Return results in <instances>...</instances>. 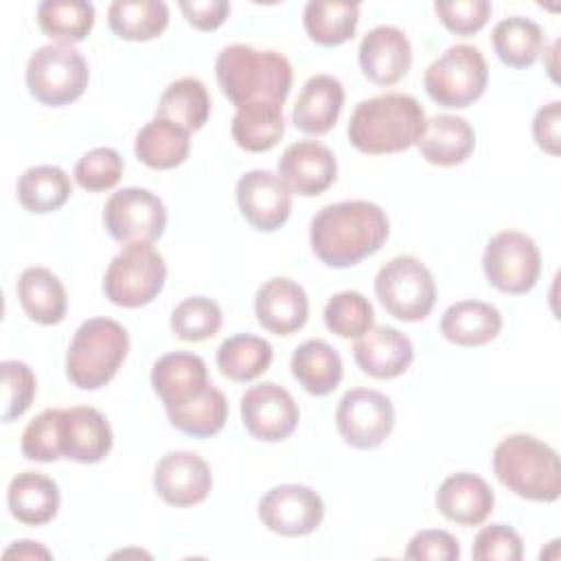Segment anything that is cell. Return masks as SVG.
<instances>
[{
	"label": "cell",
	"mask_w": 561,
	"mask_h": 561,
	"mask_svg": "<svg viewBox=\"0 0 561 561\" xmlns=\"http://www.w3.org/2000/svg\"><path fill=\"white\" fill-rule=\"evenodd\" d=\"M386 213L364 199L337 202L320 208L311 219L313 254L329 267H351L375 254L388 239Z\"/></svg>",
	"instance_id": "6da1fadb"
},
{
	"label": "cell",
	"mask_w": 561,
	"mask_h": 561,
	"mask_svg": "<svg viewBox=\"0 0 561 561\" xmlns=\"http://www.w3.org/2000/svg\"><path fill=\"white\" fill-rule=\"evenodd\" d=\"M423 127L425 112L414 96L386 92L357 103L346 134L357 151L383 156L399 153L416 145Z\"/></svg>",
	"instance_id": "7a4b0ae2"
},
{
	"label": "cell",
	"mask_w": 561,
	"mask_h": 561,
	"mask_svg": "<svg viewBox=\"0 0 561 561\" xmlns=\"http://www.w3.org/2000/svg\"><path fill=\"white\" fill-rule=\"evenodd\" d=\"M215 75L221 92L237 105L252 101L285 103L294 70L285 55L276 50H259L248 44H230L221 48L215 61Z\"/></svg>",
	"instance_id": "3957f363"
},
{
	"label": "cell",
	"mask_w": 561,
	"mask_h": 561,
	"mask_svg": "<svg viewBox=\"0 0 561 561\" xmlns=\"http://www.w3.org/2000/svg\"><path fill=\"white\" fill-rule=\"evenodd\" d=\"M497 480L530 502H554L561 495V460L543 440L530 434H511L493 451Z\"/></svg>",
	"instance_id": "277c9868"
},
{
	"label": "cell",
	"mask_w": 561,
	"mask_h": 561,
	"mask_svg": "<svg viewBox=\"0 0 561 561\" xmlns=\"http://www.w3.org/2000/svg\"><path fill=\"white\" fill-rule=\"evenodd\" d=\"M129 351V335L112 318H90L77 331L66 353V375L81 390H99L118 373Z\"/></svg>",
	"instance_id": "5b68a950"
},
{
	"label": "cell",
	"mask_w": 561,
	"mask_h": 561,
	"mask_svg": "<svg viewBox=\"0 0 561 561\" xmlns=\"http://www.w3.org/2000/svg\"><path fill=\"white\" fill-rule=\"evenodd\" d=\"M167 265L151 243L125 245L107 265L103 291L110 302L136 309L149 305L164 287Z\"/></svg>",
	"instance_id": "8992f818"
},
{
	"label": "cell",
	"mask_w": 561,
	"mask_h": 561,
	"mask_svg": "<svg viewBox=\"0 0 561 561\" xmlns=\"http://www.w3.org/2000/svg\"><path fill=\"white\" fill-rule=\"evenodd\" d=\"M90 70L79 50L68 44L39 46L26 64V85L33 99L61 107L77 101L88 88Z\"/></svg>",
	"instance_id": "52a82bcc"
},
{
	"label": "cell",
	"mask_w": 561,
	"mask_h": 561,
	"mask_svg": "<svg viewBox=\"0 0 561 561\" xmlns=\"http://www.w3.org/2000/svg\"><path fill=\"white\" fill-rule=\"evenodd\" d=\"M489 81L484 55L469 44L449 46L425 70L423 85L430 99L443 107H467L478 101Z\"/></svg>",
	"instance_id": "ba28073f"
},
{
	"label": "cell",
	"mask_w": 561,
	"mask_h": 561,
	"mask_svg": "<svg viewBox=\"0 0 561 561\" xmlns=\"http://www.w3.org/2000/svg\"><path fill=\"white\" fill-rule=\"evenodd\" d=\"M375 294L392 318L416 322L427 318L434 309L436 283L432 272L416 256L401 254L377 272Z\"/></svg>",
	"instance_id": "9c48e42d"
},
{
	"label": "cell",
	"mask_w": 561,
	"mask_h": 561,
	"mask_svg": "<svg viewBox=\"0 0 561 561\" xmlns=\"http://www.w3.org/2000/svg\"><path fill=\"white\" fill-rule=\"evenodd\" d=\"M482 270L491 287L502 294H526L530 291L541 272V254L535 241L517 230H504L489 239Z\"/></svg>",
	"instance_id": "30bf717a"
},
{
	"label": "cell",
	"mask_w": 561,
	"mask_h": 561,
	"mask_svg": "<svg viewBox=\"0 0 561 561\" xmlns=\"http://www.w3.org/2000/svg\"><path fill=\"white\" fill-rule=\"evenodd\" d=\"M103 224L110 237L123 245L151 243L167 228V208L151 191L127 186L107 199Z\"/></svg>",
	"instance_id": "8fae6325"
},
{
	"label": "cell",
	"mask_w": 561,
	"mask_h": 561,
	"mask_svg": "<svg viewBox=\"0 0 561 561\" xmlns=\"http://www.w3.org/2000/svg\"><path fill=\"white\" fill-rule=\"evenodd\" d=\"M335 425L346 445L355 449L379 447L394 427L392 401L370 388L344 392L335 410Z\"/></svg>",
	"instance_id": "7c38bea8"
},
{
	"label": "cell",
	"mask_w": 561,
	"mask_h": 561,
	"mask_svg": "<svg viewBox=\"0 0 561 561\" xmlns=\"http://www.w3.org/2000/svg\"><path fill=\"white\" fill-rule=\"evenodd\" d=\"M298 403L274 381H263L241 397V421L250 436L265 443H278L298 427Z\"/></svg>",
	"instance_id": "4fadbf2b"
},
{
	"label": "cell",
	"mask_w": 561,
	"mask_h": 561,
	"mask_svg": "<svg viewBox=\"0 0 561 561\" xmlns=\"http://www.w3.org/2000/svg\"><path fill=\"white\" fill-rule=\"evenodd\" d=\"M324 517L322 497L302 484H278L259 502V519L265 528L283 537L313 533Z\"/></svg>",
	"instance_id": "5bb4252c"
},
{
	"label": "cell",
	"mask_w": 561,
	"mask_h": 561,
	"mask_svg": "<svg viewBox=\"0 0 561 561\" xmlns=\"http://www.w3.org/2000/svg\"><path fill=\"white\" fill-rule=\"evenodd\" d=\"M237 204L252 228L274 232L289 219L291 191L272 171L254 169L239 178Z\"/></svg>",
	"instance_id": "9a60e30c"
},
{
	"label": "cell",
	"mask_w": 561,
	"mask_h": 561,
	"mask_svg": "<svg viewBox=\"0 0 561 561\" xmlns=\"http://www.w3.org/2000/svg\"><path fill=\"white\" fill-rule=\"evenodd\" d=\"M156 493L171 506H195L204 502L213 489L208 462L193 451H169L153 471Z\"/></svg>",
	"instance_id": "2e32d148"
},
{
	"label": "cell",
	"mask_w": 561,
	"mask_h": 561,
	"mask_svg": "<svg viewBox=\"0 0 561 561\" xmlns=\"http://www.w3.org/2000/svg\"><path fill=\"white\" fill-rule=\"evenodd\" d=\"M337 173L333 151L318 140L291 142L278 158V178L291 193L316 197L324 193Z\"/></svg>",
	"instance_id": "e0dca14e"
},
{
	"label": "cell",
	"mask_w": 561,
	"mask_h": 561,
	"mask_svg": "<svg viewBox=\"0 0 561 561\" xmlns=\"http://www.w3.org/2000/svg\"><path fill=\"white\" fill-rule=\"evenodd\" d=\"M359 66L368 81L392 85L401 81L412 66V46L405 33L397 26H375L359 44Z\"/></svg>",
	"instance_id": "ac0fdd59"
},
{
	"label": "cell",
	"mask_w": 561,
	"mask_h": 561,
	"mask_svg": "<svg viewBox=\"0 0 561 561\" xmlns=\"http://www.w3.org/2000/svg\"><path fill=\"white\" fill-rule=\"evenodd\" d=\"M61 458L92 465L103 460L112 449V427L107 419L90 405L61 410L59 421Z\"/></svg>",
	"instance_id": "d6986e66"
},
{
	"label": "cell",
	"mask_w": 561,
	"mask_h": 561,
	"mask_svg": "<svg viewBox=\"0 0 561 561\" xmlns=\"http://www.w3.org/2000/svg\"><path fill=\"white\" fill-rule=\"evenodd\" d=\"M353 357L366 375L375 379H394L410 368L414 346L399 329L379 324L357 337L353 344Z\"/></svg>",
	"instance_id": "ffe728a7"
},
{
	"label": "cell",
	"mask_w": 561,
	"mask_h": 561,
	"mask_svg": "<svg viewBox=\"0 0 561 561\" xmlns=\"http://www.w3.org/2000/svg\"><path fill=\"white\" fill-rule=\"evenodd\" d=\"M254 313L265 331L274 335H291L307 322L309 298L298 283L276 276L259 287Z\"/></svg>",
	"instance_id": "44dd1931"
},
{
	"label": "cell",
	"mask_w": 561,
	"mask_h": 561,
	"mask_svg": "<svg viewBox=\"0 0 561 561\" xmlns=\"http://www.w3.org/2000/svg\"><path fill=\"white\" fill-rule=\"evenodd\" d=\"M495 504V495L486 480L476 473L458 471L443 480L436 491V506L443 517L458 526L482 524Z\"/></svg>",
	"instance_id": "7402d4cb"
},
{
	"label": "cell",
	"mask_w": 561,
	"mask_h": 561,
	"mask_svg": "<svg viewBox=\"0 0 561 561\" xmlns=\"http://www.w3.org/2000/svg\"><path fill=\"white\" fill-rule=\"evenodd\" d=\"M342 105L344 88L340 79L331 75H316L302 85L291 112V123L305 134L322 136L337 123Z\"/></svg>",
	"instance_id": "603a6c76"
},
{
	"label": "cell",
	"mask_w": 561,
	"mask_h": 561,
	"mask_svg": "<svg viewBox=\"0 0 561 561\" xmlns=\"http://www.w3.org/2000/svg\"><path fill=\"white\" fill-rule=\"evenodd\" d=\"M151 386L164 410L175 408L208 386V370L199 355L193 353H169L162 355L151 368Z\"/></svg>",
	"instance_id": "cb8c5ba5"
},
{
	"label": "cell",
	"mask_w": 561,
	"mask_h": 561,
	"mask_svg": "<svg viewBox=\"0 0 561 561\" xmlns=\"http://www.w3.org/2000/svg\"><path fill=\"white\" fill-rule=\"evenodd\" d=\"M416 147L430 164L456 167L471 156L476 147V134L465 118L436 114L425 121Z\"/></svg>",
	"instance_id": "d4e9b609"
},
{
	"label": "cell",
	"mask_w": 561,
	"mask_h": 561,
	"mask_svg": "<svg viewBox=\"0 0 561 561\" xmlns=\"http://www.w3.org/2000/svg\"><path fill=\"white\" fill-rule=\"evenodd\" d=\"M502 331L500 311L482 300H460L445 309L440 333L458 346H482L495 340Z\"/></svg>",
	"instance_id": "484cf974"
},
{
	"label": "cell",
	"mask_w": 561,
	"mask_h": 561,
	"mask_svg": "<svg viewBox=\"0 0 561 561\" xmlns=\"http://www.w3.org/2000/svg\"><path fill=\"white\" fill-rule=\"evenodd\" d=\"M7 504L20 524L42 526L57 515L59 489L44 473L22 471L9 482Z\"/></svg>",
	"instance_id": "4316f807"
},
{
	"label": "cell",
	"mask_w": 561,
	"mask_h": 561,
	"mask_svg": "<svg viewBox=\"0 0 561 561\" xmlns=\"http://www.w3.org/2000/svg\"><path fill=\"white\" fill-rule=\"evenodd\" d=\"M234 142L252 153L270 151L285 131L283 105L272 101H252L237 107L230 125Z\"/></svg>",
	"instance_id": "83f0119b"
},
{
	"label": "cell",
	"mask_w": 561,
	"mask_h": 561,
	"mask_svg": "<svg viewBox=\"0 0 561 561\" xmlns=\"http://www.w3.org/2000/svg\"><path fill=\"white\" fill-rule=\"evenodd\" d=\"M291 375L309 394L324 397L342 381V357L324 340H307L291 355Z\"/></svg>",
	"instance_id": "f1b7e54d"
},
{
	"label": "cell",
	"mask_w": 561,
	"mask_h": 561,
	"mask_svg": "<svg viewBox=\"0 0 561 561\" xmlns=\"http://www.w3.org/2000/svg\"><path fill=\"white\" fill-rule=\"evenodd\" d=\"M188 134L191 131H186L178 123L156 116L136 134V142H134L136 158L149 169H158V171L173 169L182 164L188 156V149H191Z\"/></svg>",
	"instance_id": "f546056e"
},
{
	"label": "cell",
	"mask_w": 561,
	"mask_h": 561,
	"mask_svg": "<svg viewBox=\"0 0 561 561\" xmlns=\"http://www.w3.org/2000/svg\"><path fill=\"white\" fill-rule=\"evenodd\" d=\"M18 298L24 313L37 324H57L68 309L61 280L46 267H26L20 274Z\"/></svg>",
	"instance_id": "4dcf8cb0"
},
{
	"label": "cell",
	"mask_w": 561,
	"mask_h": 561,
	"mask_svg": "<svg viewBox=\"0 0 561 561\" xmlns=\"http://www.w3.org/2000/svg\"><path fill=\"white\" fill-rule=\"evenodd\" d=\"M491 42L500 61L511 68L533 66L546 46L541 26L522 15L500 20L491 33Z\"/></svg>",
	"instance_id": "1f68e13d"
},
{
	"label": "cell",
	"mask_w": 561,
	"mask_h": 561,
	"mask_svg": "<svg viewBox=\"0 0 561 561\" xmlns=\"http://www.w3.org/2000/svg\"><path fill=\"white\" fill-rule=\"evenodd\" d=\"M167 414L175 430L195 438H208L221 432V427L226 425L228 401L219 388L208 383L193 399L169 408Z\"/></svg>",
	"instance_id": "d6a6232c"
},
{
	"label": "cell",
	"mask_w": 561,
	"mask_h": 561,
	"mask_svg": "<svg viewBox=\"0 0 561 561\" xmlns=\"http://www.w3.org/2000/svg\"><path fill=\"white\" fill-rule=\"evenodd\" d=\"M107 22L121 39L147 42L169 26V7L162 0H116L107 9Z\"/></svg>",
	"instance_id": "836d02e7"
},
{
	"label": "cell",
	"mask_w": 561,
	"mask_h": 561,
	"mask_svg": "<svg viewBox=\"0 0 561 561\" xmlns=\"http://www.w3.org/2000/svg\"><path fill=\"white\" fill-rule=\"evenodd\" d=\"M156 116L173 121L186 131L202 129L210 116V96L206 85L195 77H182L169 83L158 101Z\"/></svg>",
	"instance_id": "e575fe53"
},
{
	"label": "cell",
	"mask_w": 561,
	"mask_h": 561,
	"mask_svg": "<svg viewBox=\"0 0 561 561\" xmlns=\"http://www.w3.org/2000/svg\"><path fill=\"white\" fill-rule=\"evenodd\" d=\"M272 344L252 333H239L221 342L217 348V366L232 381H252L272 364Z\"/></svg>",
	"instance_id": "d590c367"
},
{
	"label": "cell",
	"mask_w": 561,
	"mask_h": 561,
	"mask_svg": "<svg viewBox=\"0 0 561 561\" xmlns=\"http://www.w3.org/2000/svg\"><path fill=\"white\" fill-rule=\"evenodd\" d=\"M70 193V178L64 169L53 164L31 167L18 180V199L28 213H53L68 202Z\"/></svg>",
	"instance_id": "8d00e7d4"
},
{
	"label": "cell",
	"mask_w": 561,
	"mask_h": 561,
	"mask_svg": "<svg viewBox=\"0 0 561 561\" xmlns=\"http://www.w3.org/2000/svg\"><path fill=\"white\" fill-rule=\"evenodd\" d=\"M44 35L64 44L83 42L94 26V4L83 0H44L37 7Z\"/></svg>",
	"instance_id": "74e56055"
},
{
	"label": "cell",
	"mask_w": 561,
	"mask_h": 561,
	"mask_svg": "<svg viewBox=\"0 0 561 561\" xmlns=\"http://www.w3.org/2000/svg\"><path fill=\"white\" fill-rule=\"evenodd\" d=\"M359 4L351 2H309L302 11V24L311 42L320 46H340L355 35Z\"/></svg>",
	"instance_id": "f35d334b"
},
{
	"label": "cell",
	"mask_w": 561,
	"mask_h": 561,
	"mask_svg": "<svg viewBox=\"0 0 561 561\" xmlns=\"http://www.w3.org/2000/svg\"><path fill=\"white\" fill-rule=\"evenodd\" d=\"M221 309L206 296L184 298L171 313V331L184 342H204L219 333Z\"/></svg>",
	"instance_id": "ab89813d"
},
{
	"label": "cell",
	"mask_w": 561,
	"mask_h": 561,
	"mask_svg": "<svg viewBox=\"0 0 561 561\" xmlns=\"http://www.w3.org/2000/svg\"><path fill=\"white\" fill-rule=\"evenodd\" d=\"M375 320L373 305L359 291H340L324 307V324L337 337L351 340L364 335Z\"/></svg>",
	"instance_id": "60d3db41"
},
{
	"label": "cell",
	"mask_w": 561,
	"mask_h": 561,
	"mask_svg": "<svg viewBox=\"0 0 561 561\" xmlns=\"http://www.w3.org/2000/svg\"><path fill=\"white\" fill-rule=\"evenodd\" d=\"M123 158L112 147H96L81 156L75 167V180L83 191H107L118 184L123 175Z\"/></svg>",
	"instance_id": "b9f144b4"
},
{
	"label": "cell",
	"mask_w": 561,
	"mask_h": 561,
	"mask_svg": "<svg viewBox=\"0 0 561 561\" xmlns=\"http://www.w3.org/2000/svg\"><path fill=\"white\" fill-rule=\"evenodd\" d=\"M59 421L61 410L50 408L39 412L22 432L20 449L28 460L35 462H53L61 458L59 445Z\"/></svg>",
	"instance_id": "7bdbcfd3"
},
{
	"label": "cell",
	"mask_w": 561,
	"mask_h": 561,
	"mask_svg": "<svg viewBox=\"0 0 561 561\" xmlns=\"http://www.w3.org/2000/svg\"><path fill=\"white\" fill-rule=\"evenodd\" d=\"M2 373V421L11 423L22 416L35 397V375L33 370L18 359H4L0 364Z\"/></svg>",
	"instance_id": "ee69618b"
},
{
	"label": "cell",
	"mask_w": 561,
	"mask_h": 561,
	"mask_svg": "<svg viewBox=\"0 0 561 561\" xmlns=\"http://www.w3.org/2000/svg\"><path fill=\"white\" fill-rule=\"evenodd\" d=\"M471 557L476 561H519L524 557V543L511 526L491 524L476 535Z\"/></svg>",
	"instance_id": "f6af8a7d"
},
{
	"label": "cell",
	"mask_w": 561,
	"mask_h": 561,
	"mask_svg": "<svg viewBox=\"0 0 561 561\" xmlns=\"http://www.w3.org/2000/svg\"><path fill=\"white\" fill-rule=\"evenodd\" d=\"M434 11L447 31L456 35L478 33L491 18V2L486 0H451L434 2Z\"/></svg>",
	"instance_id": "bcb514c9"
},
{
	"label": "cell",
	"mask_w": 561,
	"mask_h": 561,
	"mask_svg": "<svg viewBox=\"0 0 561 561\" xmlns=\"http://www.w3.org/2000/svg\"><path fill=\"white\" fill-rule=\"evenodd\" d=\"M460 557V546L454 535L447 530H419L408 548H405V559H416V561H456Z\"/></svg>",
	"instance_id": "7dc6e473"
},
{
	"label": "cell",
	"mask_w": 561,
	"mask_h": 561,
	"mask_svg": "<svg viewBox=\"0 0 561 561\" xmlns=\"http://www.w3.org/2000/svg\"><path fill=\"white\" fill-rule=\"evenodd\" d=\"M180 11L184 13L186 22L195 28L215 31L226 22L230 4L226 0H182Z\"/></svg>",
	"instance_id": "c3c4849f"
},
{
	"label": "cell",
	"mask_w": 561,
	"mask_h": 561,
	"mask_svg": "<svg viewBox=\"0 0 561 561\" xmlns=\"http://www.w3.org/2000/svg\"><path fill=\"white\" fill-rule=\"evenodd\" d=\"M559 125H561V103L552 101L537 110L533 118V138L539 149L550 156L559 153Z\"/></svg>",
	"instance_id": "681fc988"
},
{
	"label": "cell",
	"mask_w": 561,
	"mask_h": 561,
	"mask_svg": "<svg viewBox=\"0 0 561 561\" xmlns=\"http://www.w3.org/2000/svg\"><path fill=\"white\" fill-rule=\"evenodd\" d=\"M4 559H50V552L37 543V541H28V539H22V541H15L13 546H9L4 552H2Z\"/></svg>",
	"instance_id": "f907efd6"
}]
</instances>
